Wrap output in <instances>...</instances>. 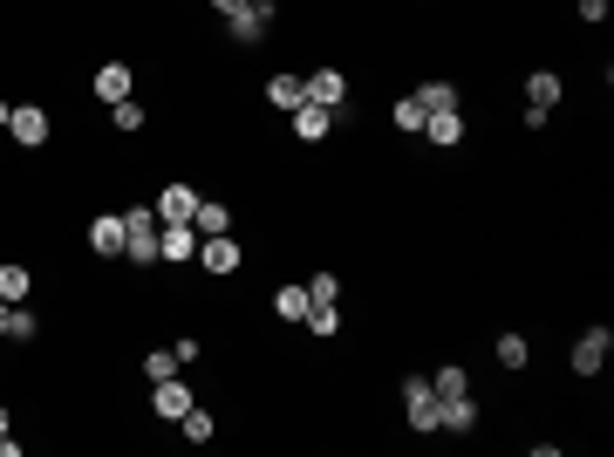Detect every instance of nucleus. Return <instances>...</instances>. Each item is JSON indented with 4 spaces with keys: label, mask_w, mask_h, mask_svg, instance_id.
Instances as JSON below:
<instances>
[{
    "label": "nucleus",
    "mask_w": 614,
    "mask_h": 457,
    "mask_svg": "<svg viewBox=\"0 0 614 457\" xmlns=\"http://www.w3.org/2000/svg\"><path fill=\"white\" fill-rule=\"evenodd\" d=\"M123 260L130 267H157V205H130L123 212Z\"/></svg>",
    "instance_id": "obj_1"
},
{
    "label": "nucleus",
    "mask_w": 614,
    "mask_h": 457,
    "mask_svg": "<svg viewBox=\"0 0 614 457\" xmlns=\"http://www.w3.org/2000/svg\"><path fill=\"white\" fill-rule=\"evenodd\" d=\"M403 417H410V430L437 437V389H430V376H403Z\"/></svg>",
    "instance_id": "obj_2"
},
{
    "label": "nucleus",
    "mask_w": 614,
    "mask_h": 457,
    "mask_svg": "<svg viewBox=\"0 0 614 457\" xmlns=\"http://www.w3.org/2000/svg\"><path fill=\"white\" fill-rule=\"evenodd\" d=\"M7 137H14L21 151H41V144H48V110H35V103H14V116H7Z\"/></svg>",
    "instance_id": "obj_3"
},
{
    "label": "nucleus",
    "mask_w": 614,
    "mask_h": 457,
    "mask_svg": "<svg viewBox=\"0 0 614 457\" xmlns=\"http://www.w3.org/2000/svg\"><path fill=\"white\" fill-rule=\"evenodd\" d=\"M267 28H273V0H253V7H239L226 21V35L239 41V48H253V41H267Z\"/></svg>",
    "instance_id": "obj_4"
},
{
    "label": "nucleus",
    "mask_w": 614,
    "mask_h": 457,
    "mask_svg": "<svg viewBox=\"0 0 614 457\" xmlns=\"http://www.w3.org/2000/svg\"><path fill=\"white\" fill-rule=\"evenodd\" d=\"M301 96H307V103H321V110H342V103H348V76H342V69H314V76H301Z\"/></svg>",
    "instance_id": "obj_5"
},
{
    "label": "nucleus",
    "mask_w": 614,
    "mask_h": 457,
    "mask_svg": "<svg viewBox=\"0 0 614 457\" xmlns=\"http://www.w3.org/2000/svg\"><path fill=\"white\" fill-rule=\"evenodd\" d=\"M437 430H451V437L478 430V403H471V389H464V396H437Z\"/></svg>",
    "instance_id": "obj_6"
},
{
    "label": "nucleus",
    "mask_w": 614,
    "mask_h": 457,
    "mask_svg": "<svg viewBox=\"0 0 614 457\" xmlns=\"http://www.w3.org/2000/svg\"><path fill=\"white\" fill-rule=\"evenodd\" d=\"M608 348H614V335H608V328H587V335L574 342V376H601Z\"/></svg>",
    "instance_id": "obj_7"
},
{
    "label": "nucleus",
    "mask_w": 614,
    "mask_h": 457,
    "mask_svg": "<svg viewBox=\"0 0 614 457\" xmlns=\"http://www.w3.org/2000/svg\"><path fill=\"white\" fill-rule=\"evenodd\" d=\"M151 410H157V417H164V423H178V417H185V410H192V389H185V382H178V376L151 382Z\"/></svg>",
    "instance_id": "obj_8"
},
{
    "label": "nucleus",
    "mask_w": 614,
    "mask_h": 457,
    "mask_svg": "<svg viewBox=\"0 0 614 457\" xmlns=\"http://www.w3.org/2000/svg\"><path fill=\"white\" fill-rule=\"evenodd\" d=\"M89 253H103V260H123V212H103V219H89Z\"/></svg>",
    "instance_id": "obj_9"
},
{
    "label": "nucleus",
    "mask_w": 614,
    "mask_h": 457,
    "mask_svg": "<svg viewBox=\"0 0 614 457\" xmlns=\"http://www.w3.org/2000/svg\"><path fill=\"white\" fill-rule=\"evenodd\" d=\"M423 137H430L437 151H451V144H464V116L458 110H430L423 116Z\"/></svg>",
    "instance_id": "obj_10"
},
{
    "label": "nucleus",
    "mask_w": 614,
    "mask_h": 457,
    "mask_svg": "<svg viewBox=\"0 0 614 457\" xmlns=\"http://www.w3.org/2000/svg\"><path fill=\"white\" fill-rule=\"evenodd\" d=\"M198 267H205V273H232V267H239V246H232L226 232L198 239Z\"/></svg>",
    "instance_id": "obj_11"
},
{
    "label": "nucleus",
    "mask_w": 614,
    "mask_h": 457,
    "mask_svg": "<svg viewBox=\"0 0 614 457\" xmlns=\"http://www.w3.org/2000/svg\"><path fill=\"white\" fill-rule=\"evenodd\" d=\"M89 89H96V103H123V96H130L137 82H130V69H123V62H103V69H96V82H89Z\"/></svg>",
    "instance_id": "obj_12"
},
{
    "label": "nucleus",
    "mask_w": 614,
    "mask_h": 457,
    "mask_svg": "<svg viewBox=\"0 0 614 457\" xmlns=\"http://www.w3.org/2000/svg\"><path fill=\"white\" fill-rule=\"evenodd\" d=\"M328 130H335V110H321V103H301V110H294V137H301V144H321Z\"/></svg>",
    "instance_id": "obj_13"
},
{
    "label": "nucleus",
    "mask_w": 614,
    "mask_h": 457,
    "mask_svg": "<svg viewBox=\"0 0 614 457\" xmlns=\"http://www.w3.org/2000/svg\"><path fill=\"white\" fill-rule=\"evenodd\" d=\"M273 307H280V321H294V328H301L307 314H314V301H307V280H287V287L273 294Z\"/></svg>",
    "instance_id": "obj_14"
},
{
    "label": "nucleus",
    "mask_w": 614,
    "mask_h": 457,
    "mask_svg": "<svg viewBox=\"0 0 614 457\" xmlns=\"http://www.w3.org/2000/svg\"><path fill=\"white\" fill-rule=\"evenodd\" d=\"M198 212V191L192 185H164V198H157V219H192Z\"/></svg>",
    "instance_id": "obj_15"
},
{
    "label": "nucleus",
    "mask_w": 614,
    "mask_h": 457,
    "mask_svg": "<svg viewBox=\"0 0 614 457\" xmlns=\"http://www.w3.org/2000/svg\"><path fill=\"white\" fill-rule=\"evenodd\" d=\"M410 96L423 103V116H430V110H458V82H444V76L423 82V89H410Z\"/></svg>",
    "instance_id": "obj_16"
},
{
    "label": "nucleus",
    "mask_w": 614,
    "mask_h": 457,
    "mask_svg": "<svg viewBox=\"0 0 614 457\" xmlns=\"http://www.w3.org/2000/svg\"><path fill=\"white\" fill-rule=\"evenodd\" d=\"M192 226H198V239H212V232H226V226H232V212H226V205H219V198H198Z\"/></svg>",
    "instance_id": "obj_17"
},
{
    "label": "nucleus",
    "mask_w": 614,
    "mask_h": 457,
    "mask_svg": "<svg viewBox=\"0 0 614 457\" xmlns=\"http://www.w3.org/2000/svg\"><path fill=\"white\" fill-rule=\"evenodd\" d=\"M526 103L553 110V103H560V76H553V69H533V76H526Z\"/></svg>",
    "instance_id": "obj_18"
},
{
    "label": "nucleus",
    "mask_w": 614,
    "mask_h": 457,
    "mask_svg": "<svg viewBox=\"0 0 614 457\" xmlns=\"http://www.w3.org/2000/svg\"><path fill=\"white\" fill-rule=\"evenodd\" d=\"M35 335H41L35 307H28V301H14V307H7V342H35Z\"/></svg>",
    "instance_id": "obj_19"
},
{
    "label": "nucleus",
    "mask_w": 614,
    "mask_h": 457,
    "mask_svg": "<svg viewBox=\"0 0 614 457\" xmlns=\"http://www.w3.org/2000/svg\"><path fill=\"white\" fill-rule=\"evenodd\" d=\"M267 103H273V110H301V103H307V96H301V76H273V82H267Z\"/></svg>",
    "instance_id": "obj_20"
},
{
    "label": "nucleus",
    "mask_w": 614,
    "mask_h": 457,
    "mask_svg": "<svg viewBox=\"0 0 614 457\" xmlns=\"http://www.w3.org/2000/svg\"><path fill=\"white\" fill-rule=\"evenodd\" d=\"M28 287H35V280H28V267H0V301H7V307L28 301Z\"/></svg>",
    "instance_id": "obj_21"
},
{
    "label": "nucleus",
    "mask_w": 614,
    "mask_h": 457,
    "mask_svg": "<svg viewBox=\"0 0 614 457\" xmlns=\"http://www.w3.org/2000/svg\"><path fill=\"white\" fill-rule=\"evenodd\" d=\"M110 123L123 130V137H130V130H144V103H137V96H123V103H110Z\"/></svg>",
    "instance_id": "obj_22"
},
{
    "label": "nucleus",
    "mask_w": 614,
    "mask_h": 457,
    "mask_svg": "<svg viewBox=\"0 0 614 457\" xmlns=\"http://www.w3.org/2000/svg\"><path fill=\"white\" fill-rule=\"evenodd\" d=\"M301 328H307V335H321V342H335V335H342V314H335V307H314Z\"/></svg>",
    "instance_id": "obj_23"
},
{
    "label": "nucleus",
    "mask_w": 614,
    "mask_h": 457,
    "mask_svg": "<svg viewBox=\"0 0 614 457\" xmlns=\"http://www.w3.org/2000/svg\"><path fill=\"white\" fill-rule=\"evenodd\" d=\"M499 362L505 369H526V362H533V342H526V335H499Z\"/></svg>",
    "instance_id": "obj_24"
},
{
    "label": "nucleus",
    "mask_w": 614,
    "mask_h": 457,
    "mask_svg": "<svg viewBox=\"0 0 614 457\" xmlns=\"http://www.w3.org/2000/svg\"><path fill=\"white\" fill-rule=\"evenodd\" d=\"M307 301H314V307H335V301H342V280H335V273H314V280H307Z\"/></svg>",
    "instance_id": "obj_25"
},
{
    "label": "nucleus",
    "mask_w": 614,
    "mask_h": 457,
    "mask_svg": "<svg viewBox=\"0 0 614 457\" xmlns=\"http://www.w3.org/2000/svg\"><path fill=\"white\" fill-rule=\"evenodd\" d=\"M178 430H185V444H212V417H205V410H185V417H178Z\"/></svg>",
    "instance_id": "obj_26"
},
{
    "label": "nucleus",
    "mask_w": 614,
    "mask_h": 457,
    "mask_svg": "<svg viewBox=\"0 0 614 457\" xmlns=\"http://www.w3.org/2000/svg\"><path fill=\"white\" fill-rule=\"evenodd\" d=\"M430 389H437V396H464V389H471V376L451 362V369H437V376H430Z\"/></svg>",
    "instance_id": "obj_27"
},
{
    "label": "nucleus",
    "mask_w": 614,
    "mask_h": 457,
    "mask_svg": "<svg viewBox=\"0 0 614 457\" xmlns=\"http://www.w3.org/2000/svg\"><path fill=\"white\" fill-rule=\"evenodd\" d=\"M144 376H151V382L178 376V355H171V348H151V355H144Z\"/></svg>",
    "instance_id": "obj_28"
},
{
    "label": "nucleus",
    "mask_w": 614,
    "mask_h": 457,
    "mask_svg": "<svg viewBox=\"0 0 614 457\" xmlns=\"http://www.w3.org/2000/svg\"><path fill=\"white\" fill-rule=\"evenodd\" d=\"M389 116H396V130H423V103H417V96H396V110H389Z\"/></svg>",
    "instance_id": "obj_29"
},
{
    "label": "nucleus",
    "mask_w": 614,
    "mask_h": 457,
    "mask_svg": "<svg viewBox=\"0 0 614 457\" xmlns=\"http://www.w3.org/2000/svg\"><path fill=\"white\" fill-rule=\"evenodd\" d=\"M580 21H608V0H580Z\"/></svg>",
    "instance_id": "obj_30"
},
{
    "label": "nucleus",
    "mask_w": 614,
    "mask_h": 457,
    "mask_svg": "<svg viewBox=\"0 0 614 457\" xmlns=\"http://www.w3.org/2000/svg\"><path fill=\"white\" fill-rule=\"evenodd\" d=\"M212 7H219V21H232V14H239V7H253V0H212Z\"/></svg>",
    "instance_id": "obj_31"
},
{
    "label": "nucleus",
    "mask_w": 614,
    "mask_h": 457,
    "mask_svg": "<svg viewBox=\"0 0 614 457\" xmlns=\"http://www.w3.org/2000/svg\"><path fill=\"white\" fill-rule=\"evenodd\" d=\"M7 116H14V103H0V130H7Z\"/></svg>",
    "instance_id": "obj_32"
},
{
    "label": "nucleus",
    "mask_w": 614,
    "mask_h": 457,
    "mask_svg": "<svg viewBox=\"0 0 614 457\" xmlns=\"http://www.w3.org/2000/svg\"><path fill=\"white\" fill-rule=\"evenodd\" d=\"M0 335H7V301H0Z\"/></svg>",
    "instance_id": "obj_33"
},
{
    "label": "nucleus",
    "mask_w": 614,
    "mask_h": 457,
    "mask_svg": "<svg viewBox=\"0 0 614 457\" xmlns=\"http://www.w3.org/2000/svg\"><path fill=\"white\" fill-rule=\"evenodd\" d=\"M0 437H7V410H0Z\"/></svg>",
    "instance_id": "obj_34"
}]
</instances>
